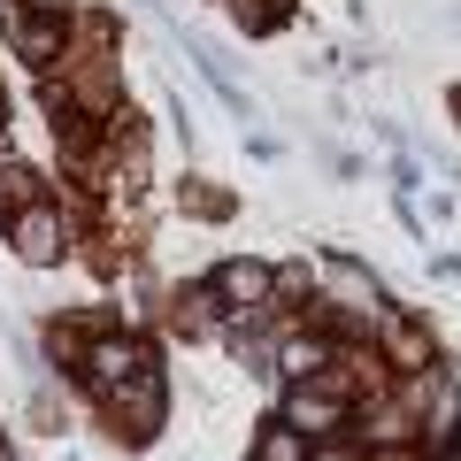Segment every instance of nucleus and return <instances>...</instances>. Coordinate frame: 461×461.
I'll use <instances>...</instances> for the list:
<instances>
[{"label":"nucleus","mask_w":461,"mask_h":461,"mask_svg":"<svg viewBox=\"0 0 461 461\" xmlns=\"http://www.w3.org/2000/svg\"><path fill=\"white\" fill-rule=\"evenodd\" d=\"M16 254L23 262H54L62 254V223H54V208H16Z\"/></svg>","instance_id":"obj_1"},{"label":"nucleus","mask_w":461,"mask_h":461,"mask_svg":"<svg viewBox=\"0 0 461 461\" xmlns=\"http://www.w3.org/2000/svg\"><path fill=\"white\" fill-rule=\"evenodd\" d=\"M85 369H93V384H131L139 377V369H147V354H139V346H93V362H85Z\"/></svg>","instance_id":"obj_2"},{"label":"nucleus","mask_w":461,"mask_h":461,"mask_svg":"<svg viewBox=\"0 0 461 461\" xmlns=\"http://www.w3.org/2000/svg\"><path fill=\"white\" fill-rule=\"evenodd\" d=\"M115 415H131V423H139V438H147V423L162 415V384H154L147 369H139V377H131V393H115Z\"/></svg>","instance_id":"obj_3"},{"label":"nucleus","mask_w":461,"mask_h":461,"mask_svg":"<svg viewBox=\"0 0 461 461\" xmlns=\"http://www.w3.org/2000/svg\"><path fill=\"white\" fill-rule=\"evenodd\" d=\"M262 269H254V262H230V269H215V293H230V300H262Z\"/></svg>","instance_id":"obj_4"},{"label":"nucleus","mask_w":461,"mask_h":461,"mask_svg":"<svg viewBox=\"0 0 461 461\" xmlns=\"http://www.w3.org/2000/svg\"><path fill=\"white\" fill-rule=\"evenodd\" d=\"M330 285H339L346 308H377V285H362V269H354V262H330Z\"/></svg>","instance_id":"obj_5"},{"label":"nucleus","mask_w":461,"mask_h":461,"mask_svg":"<svg viewBox=\"0 0 461 461\" xmlns=\"http://www.w3.org/2000/svg\"><path fill=\"white\" fill-rule=\"evenodd\" d=\"M32 169H0V208H32Z\"/></svg>","instance_id":"obj_6"},{"label":"nucleus","mask_w":461,"mask_h":461,"mask_svg":"<svg viewBox=\"0 0 461 461\" xmlns=\"http://www.w3.org/2000/svg\"><path fill=\"white\" fill-rule=\"evenodd\" d=\"M315 362H323V346H308V339L285 346V377H315Z\"/></svg>","instance_id":"obj_7"},{"label":"nucleus","mask_w":461,"mask_h":461,"mask_svg":"<svg viewBox=\"0 0 461 461\" xmlns=\"http://www.w3.org/2000/svg\"><path fill=\"white\" fill-rule=\"evenodd\" d=\"M300 423H339V400H293Z\"/></svg>","instance_id":"obj_8"},{"label":"nucleus","mask_w":461,"mask_h":461,"mask_svg":"<svg viewBox=\"0 0 461 461\" xmlns=\"http://www.w3.org/2000/svg\"><path fill=\"white\" fill-rule=\"evenodd\" d=\"M0 154H8V115H0Z\"/></svg>","instance_id":"obj_9"}]
</instances>
